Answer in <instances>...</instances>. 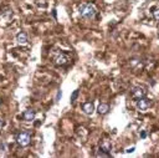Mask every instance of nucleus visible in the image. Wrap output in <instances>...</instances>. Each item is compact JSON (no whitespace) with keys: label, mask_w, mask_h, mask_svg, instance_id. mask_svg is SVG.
Returning a JSON list of instances; mask_svg holds the SVG:
<instances>
[{"label":"nucleus","mask_w":159,"mask_h":158,"mask_svg":"<svg viewBox=\"0 0 159 158\" xmlns=\"http://www.w3.org/2000/svg\"><path fill=\"white\" fill-rule=\"evenodd\" d=\"M68 61H70V59L66 54H58V55L55 57V65H57V66H63Z\"/></svg>","instance_id":"39448f33"},{"label":"nucleus","mask_w":159,"mask_h":158,"mask_svg":"<svg viewBox=\"0 0 159 158\" xmlns=\"http://www.w3.org/2000/svg\"><path fill=\"white\" fill-rule=\"evenodd\" d=\"M150 107V101L149 100H147V99H139L137 101V108H138V111L140 112H145L148 108Z\"/></svg>","instance_id":"20e7f679"},{"label":"nucleus","mask_w":159,"mask_h":158,"mask_svg":"<svg viewBox=\"0 0 159 158\" xmlns=\"http://www.w3.org/2000/svg\"><path fill=\"white\" fill-rule=\"evenodd\" d=\"M0 103H1V100H0Z\"/></svg>","instance_id":"6ab92c4d"},{"label":"nucleus","mask_w":159,"mask_h":158,"mask_svg":"<svg viewBox=\"0 0 159 158\" xmlns=\"http://www.w3.org/2000/svg\"><path fill=\"white\" fill-rule=\"evenodd\" d=\"M61 95H62V93H61V91H58V92H57V96H56V100H57V101H58V100H60V97H61Z\"/></svg>","instance_id":"2eb2a0df"},{"label":"nucleus","mask_w":159,"mask_h":158,"mask_svg":"<svg viewBox=\"0 0 159 158\" xmlns=\"http://www.w3.org/2000/svg\"><path fill=\"white\" fill-rule=\"evenodd\" d=\"M77 96H78V90H75V91H73V93L71 95V103H73V102L76 101Z\"/></svg>","instance_id":"9b49d317"},{"label":"nucleus","mask_w":159,"mask_h":158,"mask_svg":"<svg viewBox=\"0 0 159 158\" xmlns=\"http://www.w3.org/2000/svg\"><path fill=\"white\" fill-rule=\"evenodd\" d=\"M133 151H134V147H132V148H128V149H127L128 153H131V152H133Z\"/></svg>","instance_id":"a211bd4d"},{"label":"nucleus","mask_w":159,"mask_h":158,"mask_svg":"<svg viewBox=\"0 0 159 158\" xmlns=\"http://www.w3.org/2000/svg\"><path fill=\"white\" fill-rule=\"evenodd\" d=\"M35 116H36V112H35L34 110H31V108H29V110H26L24 113H22V118H24L25 121H27V122L34 121Z\"/></svg>","instance_id":"0eeeda50"},{"label":"nucleus","mask_w":159,"mask_h":158,"mask_svg":"<svg viewBox=\"0 0 159 158\" xmlns=\"http://www.w3.org/2000/svg\"><path fill=\"white\" fill-rule=\"evenodd\" d=\"M16 41L19 42V44H26L27 42V35H26V33H24V31H21V33H19L16 35Z\"/></svg>","instance_id":"1a4fd4ad"},{"label":"nucleus","mask_w":159,"mask_h":158,"mask_svg":"<svg viewBox=\"0 0 159 158\" xmlns=\"http://www.w3.org/2000/svg\"><path fill=\"white\" fill-rule=\"evenodd\" d=\"M82 110L86 115H92L93 111H95V106H93L92 102H86L83 103V106H82Z\"/></svg>","instance_id":"6e6552de"},{"label":"nucleus","mask_w":159,"mask_h":158,"mask_svg":"<svg viewBox=\"0 0 159 158\" xmlns=\"http://www.w3.org/2000/svg\"><path fill=\"white\" fill-rule=\"evenodd\" d=\"M30 141H31V135H30V132H27V131H22L16 136V143L19 144L20 147H26V146H29V143H30Z\"/></svg>","instance_id":"f03ea898"},{"label":"nucleus","mask_w":159,"mask_h":158,"mask_svg":"<svg viewBox=\"0 0 159 158\" xmlns=\"http://www.w3.org/2000/svg\"><path fill=\"white\" fill-rule=\"evenodd\" d=\"M153 16H154V19L157 21H159V9H155L154 11H153Z\"/></svg>","instance_id":"ddd939ff"},{"label":"nucleus","mask_w":159,"mask_h":158,"mask_svg":"<svg viewBox=\"0 0 159 158\" xmlns=\"http://www.w3.org/2000/svg\"><path fill=\"white\" fill-rule=\"evenodd\" d=\"M3 126H4V120H1V118H0V130L3 128Z\"/></svg>","instance_id":"dca6fc26"},{"label":"nucleus","mask_w":159,"mask_h":158,"mask_svg":"<svg viewBox=\"0 0 159 158\" xmlns=\"http://www.w3.org/2000/svg\"><path fill=\"white\" fill-rule=\"evenodd\" d=\"M111 149H112V143L109 139H103V141L99 143V151H103L104 153H111Z\"/></svg>","instance_id":"423d86ee"},{"label":"nucleus","mask_w":159,"mask_h":158,"mask_svg":"<svg viewBox=\"0 0 159 158\" xmlns=\"http://www.w3.org/2000/svg\"><path fill=\"white\" fill-rule=\"evenodd\" d=\"M78 11H80V15L83 17V19H93L97 14V10L95 8V5L90 4V3L81 4L80 8H78Z\"/></svg>","instance_id":"f257e3e1"},{"label":"nucleus","mask_w":159,"mask_h":158,"mask_svg":"<svg viewBox=\"0 0 159 158\" xmlns=\"http://www.w3.org/2000/svg\"><path fill=\"white\" fill-rule=\"evenodd\" d=\"M96 156H97V157H109V154H108V153H104L103 151H101V152H97Z\"/></svg>","instance_id":"4468645a"},{"label":"nucleus","mask_w":159,"mask_h":158,"mask_svg":"<svg viewBox=\"0 0 159 158\" xmlns=\"http://www.w3.org/2000/svg\"><path fill=\"white\" fill-rule=\"evenodd\" d=\"M109 111V106L107 103H101V105L98 106V113L99 115H106Z\"/></svg>","instance_id":"9d476101"},{"label":"nucleus","mask_w":159,"mask_h":158,"mask_svg":"<svg viewBox=\"0 0 159 158\" xmlns=\"http://www.w3.org/2000/svg\"><path fill=\"white\" fill-rule=\"evenodd\" d=\"M140 137H142V138H145V137H147V132H142V133H140Z\"/></svg>","instance_id":"f3484780"},{"label":"nucleus","mask_w":159,"mask_h":158,"mask_svg":"<svg viewBox=\"0 0 159 158\" xmlns=\"http://www.w3.org/2000/svg\"><path fill=\"white\" fill-rule=\"evenodd\" d=\"M145 90L143 88V87H140V86H137V87H133L132 90H131V95H132V97L133 99H135V100H139V99H143V97L145 96Z\"/></svg>","instance_id":"7ed1b4c3"},{"label":"nucleus","mask_w":159,"mask_h":158,"mask_svg":"<svg viewBox=\"0 0 159 158\" xmlns=\"http://www.w3.org/2000/svg\"><path fill=\"white\" fill-rule=\"evenodd\" d=\"M6 151V144H5L3 141H0V153H4Z\"/></svg>","instance_id":"f8f14e48"}]
</instances>
